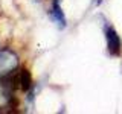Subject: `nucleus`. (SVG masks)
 Segmentation results:
<instances>
[{"mask_svg": "<svg viewBox=\"0 0 122 114\" xmlns=\"http://www.w3.org/2000/svg\"><path fill=\"white\" fill-rule=\"evenodd\" d=\"M11 81H12V85L20 88L23 91H28L32 85V79H30V75L26 68H20V70H15L12 75H11Z\"/></svg>", "mask_w": 122, "mask_h": 114, "instance_id": "3", "label": "nucleus"}, {"mask_svg": "<svg viewBox=\"0 0 122 114\" xmlns=\"http://www.w3.org/2000/svg\"><path fill=\"white\" fill-rule=\"evenodd\" d=\"M51 18L53 20V23H55L60 29H64L67 26V20H66V15H64V12H63V8H61L60 0H52Z\"/></svg>", "mask_w": 122, "mask_h": 114, "instance_id": "4", "label": "nucleus"}, {"mask_svg": "<svg viewBox=\"0 0 122 114\" xmlns=\"http://www.w3.org/2000/svg\"><path fill=\"white\" fill-rule=\"evenodd\" d=\"M104 35H105V43H107V50L112 56H117L122 50V43L117 35L116 29L110 24L104 26Z\"/></svg>", "mask_w": 122, "mask_h": 114, "instance_id": "2", "label": "nucleus"}, {"mask_svg": "<svg viewBox=\"0 0 122 114\" xmlns=\"http://www.w3.org/2000/svg\"><path fill=\"white\" fill-rule=\"evenodd\" d=\"M18 68V56L11 49L0 50V81L8 78Z\"/></svg>", "mask_w": 122, "mask_h": 114, "instance_id": "1", "label": "nucleus"}]
</instances>
